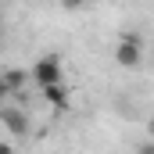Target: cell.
Instances as JSON below:
<instances>
[{"mask_svg": "<svg viewBox=\"0 0 154 154\" xmlns=\"http://www.w3.org/2000/svg\"><path fill=\"white\" fill-rule=\"evenodd\" d=\"M4 97H11V90L4 86V79H0V104H4Z\"/></svg>", "mask_w": 154, "mask_h": 154, "instance_id": "8", "label": "cell"}, {"mask_svg": "<svg viewBox=\"0 0 154 154\" xmlns=\"http://www.w3.org/2000/svg\"><path fill=\"white\" fill-rule=\"evenodd\" d=\"M0 154H14V147L11 143H0Z\"/></svg>", "mask_w": 154, "mask_h": 154, "instance_id": "9", "label": "cell"}, {"mask_svg": "<svg viewBox=\"0 0 154 154\" xmlns=\"http://www.w3.org/2000/svg\"><path fill=\"white\" fill-rule=\"evenodd\" d=\"M151 133H154V122H151Z\"/></svg>", "mask_w": 154, "mask_h": 154, "instance_id": "10", "label": "cell"}, {"mask_svg": "<svg viewBox=\"0 0 154 154\" xmlns=\"http://www.w3.org/2000/svg\"><path fill=\"white\" fill-rule=\"evenodd\" d=\"M0 79H4V86H7L11 93H14V90H22V86L29 82V75H25V72H18V68H7V72H4Z\"/></svg>", "mask_w": 154, "mask_h": 154, "instance_id": "5", "label": "cell"}, {"mask_svg": "<svg viewBox=\"0 0 154 154\" xmlns=\"http://www.w3.org/2000/svg\"><path fill=\"white\" fill-rule=\"evenodd\" d=\"M0 122H4L14 136H25V133H29V118H25V111H18V108L0 104Z\"/></svg>", "mask_w": 154, "mask_h": 154, "instance_id": "3", "label": "cell"}, {"mask_svg": "<svg viewBox=\"0 0 154 154\" xmlns=\"http://www.w3.org/2000/svg\"><path fill=\"white\" fill-rule=\"evenodd\" d=\"M82 4H86V0H61V7H65V11H79Z\"/></svg>", "mask_w": 154, "mask_h": 154, "instance_id": "6", "label": "cell"}, {"mask_svg": "<svg viewBox=\"0 0 154 154\" xmlns=\"http://www.w3.org/2000/svg\"><path fill=\"white\" fill-rule=\"evenodd\" d=\"M136 154H154V143H140V147H136Z\"/></svg>", "mask_w": 154, "mask_h": 154, "instance_id": "7", "label": "cell"}, {"mask_svg": "<svg viewBox=\"0 0 154 154\" xmlns=\"http://www.w3.org/2000/svg\"><path fill=\"white\" fill-rule=\"evenodd\" d=\"M115 61L122 68H136L143 61V50H140V39L136 36H122V43L115 47Z\"/></svg>", "mask_w": 154, "mask_h": 154, "instance_id": "2", "label": "cell"}, {"mask_svg": "<svg viewBox=\"0 0 154 154\" xmlns=\"http://www.w3.org/2000/svg\"><path fill=\"white\" fill-rule=\"evenodd\" d=\"M68 86L65 82H54V86H43V100L47 104H54V108H68Z\"/></svg>", "mask_w": 154, "mask_h": 154, "instance_id": "4", "label": "cell"}, {"mask_svg": "<svg viewBox=\"0 0 154 154\" xmlns=\"http://www.w3.org/2000/svg\"><path fill=\"white\" fill-rule=\"evenodd\" d=\"M29 75L39 82V90H43V86H54V82H61V79H65L61 57H54V54H50V57H39L36 65H32V72H29Z\"/></svg>", "mask_w": 154, "mask_h": 154, "instance_id": "1", "label": "cell"}]
</instances>
